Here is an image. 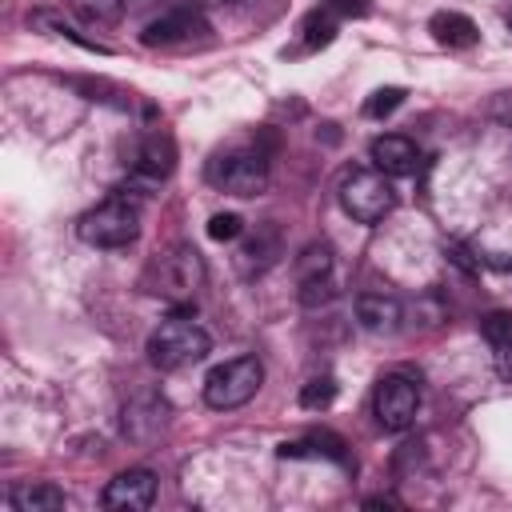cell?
<instances>
[{
  "label": "cell",
  "instance_id": "1",
  "mask_svg": "<svg viewBox=\"0 0 512 512\" xmlns=\"http://www.w3.org/2000/svg\"><path fill=\"white\" fill-rule=\"evenodd\" d=\"M204 284V260H200V252L192 248V244H172V248H164L156 260H152V268H148V288L156 292V296H164L168 304H176L184 316L188 312H196V288Z\"/></svg>",
  "mask_w": 512,
  "mask_h": 512
},
{
  "label": "cell",
  "instance_id": "2",
  "mask_svg": "<svg viewBox=\"0 0 512 512\" xmlns=\"http://www.w3.org/2000/svg\"><path fill=\"white\" fill-rule=\"evenodd\" d=\"M212 352V336L192 320V316H168L152 336H148V360L160 372H180L200 364Z\"/></svg>",
  "mask_w": 512,
  "mask_h": 512
},
{
  "label": "cell",
  "instance_id": "3",
  "mask_svg": "<svg viewBox=\"0 0 512 512\" xmlns=\"http://www.w3.org/2000/svg\"><path fill=\"white\" fill-rule=\"evenodd\" d=\"M76 236L92 248H128L140 236V208L128 196H108L76 220Z\"/></svg>",
  "mask_w": 512,
  "mask_h": 512
},
{
  "label": "cell",
  "instance_id": "4",
  "mask_svg": "<svg viewBox=\"0 0 512 512\" xmlns=\"http://www.w3.org/2000/svg\"><path fill=\"white\" fill-rule=\"evenodd\" d=\"M260 384H264V364L256 356L224 360L204 376V404L216 408V412L240 408L260 392Z\"/></svg>",
  "mask_w": 512,
  "mask_h": 512
},
{
  "label": "cell",
  "instance_id": "5",
  "mask_svg": "<svg viewBox=\"0 0 512 512\" xmlns=\"http://www.w3.org/2000/svg\"><path fill=\"white\" fill-rule=\"evenodd\" d=\"M340 208L356 224H380L396 208V192L380 168H352L340 180Z\"/></svg>",
  "mask_w": 512,
  "mask_h": 512
},
{
  "label": "cell",
  "instance_id": "6",
  "mask_svg": "<svg viewBox=\"0 0 512 512\" xmlns=\"http://www.w3.org/2000/svg\"><path fill=\"white\" fill-rule=\"evenodd\" d=\"M208 184H216L220 192H232V196H256L268 188V160L264 152H224V156H212L208 168H204Z\"/></svg>",
  "mask_w": 512,
  "mask_h": 512
},
{
  "label": "cell",
  "instance_id": "7",
  "mask_svg": "<svg viewBox=\"0 0 512 512\" xmlns=\"http://www.w3.org/2000/svg\"><path fill=\"white\" fill-rule=\"evenodd\" d=\"M372 412H376V424L384 432H404L420 412V384L404 372L380 376L376 392H372Z\"/></svg>",
  "mask_w": 512,
  "mask_h": 512
},
{
  "label": "cell",
  "instance_id": "8",
  "mask_svg": "<svg viewBox=\"0 0 512 512\" xmlns=\"http://www.w3.org/2000/svg\"><path fill=\"white\" fill-rule=\"evenodd\" d=\"M208 20H204V12L200 8H172V12H164V16H156L152 24H144V32H140V40L148 44V48H176V44H192V40H208Z\"/></svg>",
  "mask_w": 512,
  "mask_h": 512
},
{
  "label": "cell",
  "instance_id": "9",
  "mask_svg": "<svg viewBox=\"0 0 512 512\" xmlns=\"http://www.w3.org/2000/svg\"><path fill=\"white\" fill-rule=\"evenodd\" d=\"M156 500V476L148 468H124L108 480L100 504L112 512H144Z\"/></svg>",
  "mask_w": 512,
  "mask_h": 512
},
{
  "label": "cell",
  "instance_id": "10",
  "mask_svg": "<svg viewBox=\"0 0 512 512\" xmlns=\"http://www.w3.org/2000/svg\"><path fill=\"white\" fill-rule=\"evenodd\" d=\"M172 168H176V140L168 132H160V128L144 132L136 140V148H132V172L144 176L148 184H156V180H168Z\"/></svg>",
  "mask_w": 512,
  "mask_h": 512
},
{
  "label": "cell",
  "instance_id": "11",
  "mask_svg": "<svg viewBox=\"0 0 512 512\" xmlns=\"http://www.w3.org/2000/svg\"><path fill=\"white\" fill-rule=\"evenodd\" d=\"M368 156H372V164H376L384 176H412L416 164H420L416 144H412L408 136H400V132L376 136V140L368 144Z\"/></svg>",
  "mask_w": 512,
  "mask_h": 512
},
{
  "label": "cell",
  "instance_id": "12",
  "mask_svg": "<svg viewBox=\"0 0 512 512\" xmlns=\"http://www.w3.org/2000/svg\"><path fill=\"white\" fill-rule=\"evenodd\" d=\"M280 456L284 460H300V456H324V460H336L340 468H356V460H352V452H348V444L336 436V432H308L304 440H284L280 444Z\"/></svg>",
  "mask_w": 512,
  "mask_h": 512
},
{
  "label": "cell",
  "instance_id": "13",
  "mask_svg": "<svg viewBox=\"0 0 512 512\" xmlns=\"http://www.w3.org/2000/svg\"><path fill=\"white\" fill-rule=\"evenodd\" d=\"M428 32H432L436 44H444V48H472V44L480 40L476 20L464 16V12H436V16L428 20Z\"/></svg>",
  "mask_w": 512,
  "mask_h": 512
},
{
  "label": "cell",
  "instance_id": "14",
  "mask_svg": "<svg viewBox=\"0 0 512 512\" xmlns=\"http://www.w3.org/2000/svg\"><path fill=\"white\" fill-rule=\"evenodd\" d=\"M356 320L368 332H392L400 324V304H396V296H384V292H360L356 296Z\"/></svg>",
  "mask_w": 512,
  "mask_h": 512
},
{
  "label": "cell",
  "instance_id": "15",
  "mask_svg": "<svg viewBox=\"0 0 512 512\" xmlns=\"http://www.w3.org/2000/svg\"><path fill=\"white\" fill-rule=\"evenodd\" d=\"M164 428V400L156 396H140L124 408V432L132 440H152L156 432Z\"/></svg>",
  "mask_w": 512,
  "mask_h": 512
},
{
  "label": "cell",
  "instance_id": "16",
  "mask_svg": "<svg viewBox=\"0 0 512 512\" xmlns=\"http://www.w3.org/2000/svg\"><path fill=\"white\" fill-rule=\"evenodd\" d=\"M8 500L16 512H60L68 504L64 488H56V484H24V488H12Z\"/></svg>",
  "mask_w": 512,
  "mask_h": 512
},
{
  "label": "cell",
  "instance_id": "17",
  "mask_svg": "<svg viewBox=\"0 0 512 512\" xmlns=\"http://www.w3.org/2000/svg\"><path fill=\"white\" fill-rule=\"evenodd\" d=\"M336 40V16L328 8H312L300 20V52H320Z\"/></svg>",
  "mask_w": 512,
  "mask_h": 512
},
{
  "label": "cell",
  "instance_id": "18",
  "mask_svg": "<svg viewBox=\"0 0 512 512\" xmlns=\"http://www.w3.org/2000/svg\"><path fill=\"white\" fill-rule=\"evenodd\" d=\"M308 280H332V248L324 240L304 244L296 256V284H308Z\"/></svg>",
  "mask_w": 512,
  "mask_h": 512
},
{
  "label": "cell",
  "instance_id": "19",
  "mask_svg": "<svg viewBox=\"0 0 512 512\" xmlns=\"http://www.w3.org/2000/svg\"><path fill=\"white\" fill-rule=\"evenodd\" d=\"M68 12L80 16L84 24L104 28V24H116L124 16V0H68Z\"/></svg>",
  "mask_w": 512,
  "mask_h": 512
},
{
  "label": "cell",
  "instance_id": "20",
  "mask_svg": "<svg viewBox=\"0 0 512 512\" xmlns=\"http://www.w3.org/2000/svg\"><path fill=\"white\" fill-rule=\"evenodd\" d=\"M276 256H280V236H276V228H260V232L244 244V252H240L244 268H252V264H256V272H260V268H268Z\"/></svg>",
  "mask_w": 512,
  "mask_h": 512
},
{
  "label": "cell",
  "instance_id": "21",
  "mask_svg": "<svg viewBox=\"0 0 512 512\" xmlns=\"http://www.w3.org/2000/svg\"><path fill=\"white\" fill-rule=\"evenodd\" d=\"M332 400H336V380L332 376H316L300 388V408H308V412H324Z\"/></svg>",
  "mask_w": 512,
  "mask_h": 512
},
{
  "label": "cell",
  "instance_id": "22",
  "mask_svg": "<svg viewBox=\"0 0 512 512\" xmlns=\"http://www.w3.org/2000/svg\"><path fill=\"white\" fill-rule=\"evenodd\" d=\"M400 104H404V88L388 84V88H376V92L364 100V116H368V120H384V116H392Z\"/></svg>",
  "mask_w": 512,
  "mask_h": 512
},
{
  "label": "cell",
  "instance_id": "23",
  "mask_svg": "<svg viewBox=\"0 0 512 512\" xmlns=\"http://www.w3.org/2000/svg\"><path fill=\"white\" fill-rule=\"evenodd\" d=\"M32 24H40V28H48V32H56V36H68L72 44H80V48H88V52H108L104 44H96V40H88V36H80L72 24H64L60 16H52V12H32Z\"/></svg>",
  "mask_w": 512,
  "mask_h": 512
},
{
  "label": "cell",
  "instance_id": "24",
  "mask_svg": "<svg viewBox=\"0 0 512 512\" xmlns=\"http://www.w3.org/2000/svg\"><path fill=\"white\" fill-rule=\"evenodd\" d=\"M240 232H244V220H240L236 212H216V216L208 220V236L220 240V244H224V240H236Z\"/></svg>",
  "mask_w": 512,
  "mask_h": 512
},
{
  "label": "cell",
  "instance_id": "25",
  "mask_svg": "<svg viewBox=\"0 0 512 512\" xmlns=\"http://www.w3.org/2000/svg\"><path fill=\"white\" fill-rule=\"evenodd\" d=\"M480 336H484L488 344L508 340V336H512V312H488V316L480 320Z\"/></svg>",
  "mask_w": 512,
  "mask_h": 512
},
{
  "label": "cell",
  "instance_id": "26",
  "mask_svg": "<svg viewBox=\"0 0 512 512\" xmlns=\"http://www.w3.org/2000/svg\"><path fill=\"white\" fill-rule=\"evenodd\" d=\"M320 8H328L332 16H344V20H364L372 12L368 0H320Z\"/></svg>",
  "mask_w": 512,
  "mask_h": 512
},
{
  "label": "cell",
  "instance_id": "27",
  "mask_svg": "<svg viewBox=\"0 0 512 512\" xmlns=\"http://www.w3.org/2000/svg\"><path fill=\"white\" fill-rule=\"evenodd\" d=\"M492 364H496V376L512 384V336L492 344Z\"/></svg>",
  "mask_w": 512,
  "mask_h": 512
},
{
  "label": "cell",
  "instance_id": "28",
  "mask_svg": "<svg viewBox=\"0 0 512 512\" xmlns=\"http://www.w3.org/2000/svg\"><path fill=\"white\" fill-rule=\"evenodd\" d=\"M364 508H400V500H392V496H368Z\"/></svg>",
  "mask_w": 512,
  "mask_h": 512
},
{
  "label": "cell",
  "instance_id": "29",
  "mask_svg": "<svg viewBox=\"0 0 512 512\" xmlns=\"http://www.w3.org/2000/svg\"><path fill=\"white\" fill-rule=\"evenodd\" d=\"M208 4H224V0H192V8H208Z\"/></svg>",
  "mask_w": 512,
  "mask_h": 512
},
{
  "label": "cell",
  "instance_id": "30",
  "mask_svg": "<svg viewBox=\"0 0 512 512\" xmlns=\"http://www.w3.org/2000/svg\"><path fill=\"white\" fill-rule=\"evenodd\" d=\"M508 28H512V12H508Z\"/></svg>",
  "mask_w": 512,
  "mask_h": 512
}]
</instances>
